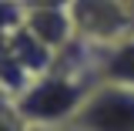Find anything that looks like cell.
<instances>
[{
  "label": "cell",
  "mask_w": 134,
  "mask_h": 131,
  "mask_svg": "<svg viewBox=\"0 0 134 131\" xmlns=\"http://www.w3.org/2000/svg\"><path fill=\"white\" fill-rule=\"evenodd\" d=\"M91 87L94 84L77 81L64 71H47L30 81V87L14 101V108L30 128H67Z\"/></svg>",
  "instance_id": "obj_1"
},
{
  "label": "cell",
  "mask_w": 134,
  "mask_h": 131,
  "mask_svg": "<svg viewBox=\"0 0 134 131\" xmlns=\"http://www.w3.org/2000/svg\"><path fill=\"white\" fill-rule=\"evenodd\" d=\"M67 131H134V87L97 81Z\"/></svg>",
  "instance_id": "obj_2"
},
{
  "label": "cell",
  "mask_w": 134,
  "mask_h": 131,
  "mask_svg": "<svg viewBox=\"0 0 134 131\" xmlns=\"http://www.w3.org/2000/svg\"><path fill=\"white\" fill-rule=\"evenodd\" d=\"M70 20L74 34L97 47L121 44L134 34V7L127 0H74Z\"/></svg>",
  "instance_id": "obj_3"
},
{
  "label": "cell",
  "mask_w": 134,
  "mask_h": 131,
  "mask_svg": "<svg viewBox=\"0 0 134 131\" xmlns=\"http://www.w3.org/2000/svg\"><path fill=\"white\" fill-rule=\"evenodd\" d=\"M24 27H27L40 44H47L54 54H57V50H64L67 44L77 37V34H74L70 10H47V7H40V10H27Z\"/></svg>",
  "instance_id": "obj_4"
},
{
  "label": "cell",
  "mask_w": 134,
  "mask_h": 131,
  "mask_svg": "<svg viewBox=\"0 0 134 131\" xmlns=\"http://www.w3.org/2000/svg\"><path fill=\"white\" fill-rule=\"evenodd\" d=\"M97 81H111V84L134 87V34L124 37L121 44L104 47L100 67H97Z\"/></svg>",
  "instance_id": "obj_5"
},
{
  "label": "cell",
  "mask_w": 134,
  "mask_h": 131,
  "mask_svg": "<svg viewBox=\"0 0 134 131\" xmlns=\"http://www.w3.org/2000/svg\"><path fill=\"white\" fill-rule=\"evenodd\" d=\"M24 17H27V10H24L20 0H0V44H3L17 27H24Z\"/></svg>",
  "instance_id": "obj_6"
},
{
  "label": "cell",
  "mask_w": 134,
  "mask_h": 131,
  "mask_svg": "<svg viewBox=\"0 0 134 131\" xmlns=\"http://www.w3.org/2000/svg\"><path fill=\"white\" fill-rule=\"evenodd\" d=\"M30 131H57V128H30Z\"/></svg>",
  "instance_id": "obj_7"
},
{
  "label": "cell",
  "mask_w": 134,
  "mask_h": 131,
  "mask_svg": "<svg viewBox=\"0 0 134 131\" xmlns=\"http://www.w3.org/2000/svg\"><path fill=\"white\" fill-rule=\"evenodd\" d=\"M3 101H7V94H3V91H0V104H3Z\"/></svg>",
  "instance_id": "obj_8"
},
{
  "label": "cell",
  "mask_w": 134,
  "mask_h": 131,
  "mask_svg": "<svg viewBox=\"0 0 134 131\" xmlns=\"http://www.w3.org/2000/svg\"><path fill=\"white\" fill-rule=\"evenodd\" d=\"M127 3H131V7H134V0H127Z\"/></svg>",
  "instance_id": "obj_9"
}]
</instances>
